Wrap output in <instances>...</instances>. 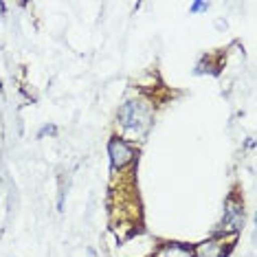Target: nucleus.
<instances>
[{
	"mask_svg": "<svg viewBox=\"0 0 257 257\" xmlns=\"http://www.w3.org/2000/svg\"><path fill=\"white\" fill-rule=\"evenodd\" d=\"M152 121H154V108L145 99H132L125 101L116 112V123L121 127L119 139H123L127 143L141 141L145 134L150 132Z\"/></svg>",
	"mask_w": 257,
	"mask_h": 257,
	"instance_id": "f257e3e1",
	"label": "nucleus"
},
{
	"mask_svg": "<svg viewBox=\"0 0 257 257\" xmlns=\"http://www.w3.org/2000/svg\"><path fill=\"white\" fill-rule=\"evenodd\" d=\"M204 9H209V3H194L191 5V11H194V14L196 11H204Z\"/></svg>",
	"mask_w": 257,
	"mask_h": 257,
	"instance_id": "423d86ee",
	"label": "nucleus"
},
{
	"mask_svg": "<svg viewBox=\"0 0 257 257\" xmlns=\"http://www.w3.org/2000/svg\"><path fill=\"white\" fill-rule=\"evenodd\" d=\"M108 154H110V163H112V167L119 169V172H123L125 167H130L134 163V159H137V150H134V145L123 141V139H119V137L110 139Z\"/></svg>",
	"mask_w": 257,
	"mask_h": 257,
	"instance_id": "7ed1b4c3",
	"label": "nucleus"
},
{
	"mask_svg": "<svg viewBox=\"0 0 257 257\" xmlns=\"http://www.w3.org/2000/svg\"><path fill=\"white\" fill-rule=\"evenodd\" d=\"M233 239H235V235H218L204 239V242L191 248V253H194V257H226L233 248Z\"/></svg>",
	"mask_w": 257,
	"mask_h": 257,
	"instance_id": "20e7f679",
	"label": "nucleus"
},
{
	"mask_svg": "<svg viewBox=\"0 0 257 257\" xmlns=\"http://www.w3.org/2000/svg\"><path fill=\"white\" fill-rule=\"evenodd\" d=\"M244 226V207L235 196H231L224 204V215L222 222L218 224V229L213 231V237L218 235H237V231Z\"/></svg>",
	"mask_w": 257,
	"mask_h": 257,
	"instance_id": "f03ea898",
	"label": "nucleus"
},
{
	"mask_svg": "<svg viewBox=\"0 0 257 257\" xmlns=\"http://www.w3.org/2000/svg\"><path fill=\"white\" fill-rule=\"evenodd\" d=\"M154 257H194L191 253V246H185V244H178V242H172V244H165L156 250Z\"/></svg>",
	"mask_w": 257,
	"mask_h": 257,
	"instance_id": "39448f33",
	"label": "nucleus"
}]
</instances>
